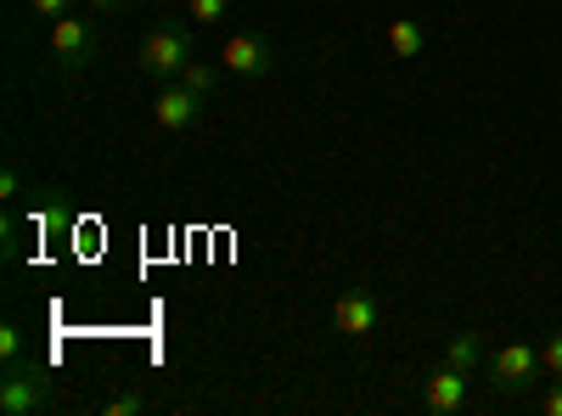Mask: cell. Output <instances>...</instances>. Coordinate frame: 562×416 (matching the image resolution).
Wrapping results in <instances>:
<instances>
[{"mask_svg": "<svg viewBox=\"0 0 562 416\" xmlns=\"http://www.w3.org/2000/svg\"><path fill=\"white\" fill-rule=\"evenodd\" d=\"M192 57H198V40H192L186 23H158V29L140 34V45H135V68L147 79H158V85L180 79Z\"/></svg>", "mask_w": 562, "mask_h": 416, "instance_id": "1", "label": "cell"}, {"mask_svg": "<svg viewBox=\"0 0 562 416\" xmlns=\"http://www.w3.org/2000/svg\"><path fill=\"white\" fill-rule=\"evenodd\" d=\"M535 383H546V366L535 344H501L490 355V389L495 394H529Z\"/></svg>", "mask_w": 562, "mask_h": 416, "instance_id": "2", "label": "cell"}, {"mask_svg": "<svg viewBox=\"0 0 562 416\" xmlns=\"http://www.w3.org/2000/svg\"><path fill=\"white\" fill-rule=\"evenodd\" d=\"M34 411H52V383L40 378V366H12L0 372V416H34Z\"/></svg>", "mask_w": 562, "mask_h": 416, "instance_id": "3", "label": "cell"}, {"mask_svg": "<svg viewBox=\"0 0 562 416\" xmlns=\"http://www.w3.org/2000/svg\"><path fill=\"white\" fill-rule=\"evenodd\" d=\"M52 57L63 74H85L90 63H97V29H90V18L68 12L52 23Z\"/></svg>", "mask_w": 562, "mask_h": 416, "instance_id": "4", "label": "cell"}, {"mask_svg": "<svg viewBox=\"0 0 562 416\" xmlns=\"http://www.w3.org/2000/svg\"><path fill=\"white\" fill-rule=\"evenodd\" d=\"M203 97L198 90H186L180 79H169V85H158V97H153V124L164 130V135H186L198 119H203Z\"/></svg>", "mask_w": 562, "mask_h": 416, "instance_id": "5", "label": "cell"}, {"mask_svg": "<svg viewBox=\"0 0 562 416\" xmlns=\"http://www.w3.org/2000/svg\"><path fill=\"white\" fill-rule=\"evenodd\" d=\"M220 68L237 74V79H265L276 68V45L265 34H231L220 45Z\"/></svg>", "mask_w": 562, "mask_h": 416, "instance_id": "6", "label": "cell"}, {"mask_svg": "<svg viewBox=\"0 0 562 416\" xmlns=\"http://www.w3.org/2000/svg\"><path fill=\"white\" fill-rule=\"evenodd\" d=\"M333 327H338L344 338L366 344L371 333L383 327V299H378V293H366V288H349V293L333 304Z\"/></svg>", "mask_w": 562, "mask_h": 416, "instance_id": "7", "label": "cell"}, {"mask_svg": "<svg viewBox=\"0 0 562 416\" xmlns=\"http://www.w3.org/2000/svg\"><path fill=\"white\" fill-rule=\"evenodd\" d=\"M422 405H428L434 416H461L467 405H473V372H456V366L439 360V372L428 378V389H422Z\"/></svg>", "mask_w": 562, "mask_h": 416, "instance_id": "8", "label": "cell"}, {"mask_svg": "<svg viewBox=\"0 0 562 416\" xmlns=\"http://www.w3.org/2000/svg\"><path fill=\"white\" fill-rule=\"evenodd\" d=\"M383 40H389L394 63H416L422 52H428V29H422V18H394Z\"/></svg>", "mask_w": 562, "mask_h": 416, "instance_id": "9", "label": "cell"}, {"mask_svg": "<svg viewBox=\"0 0 562 416\" xmlns=\"http://www.w3.org/2000/svg\"><path fill=\"white\" fill-rule=\"evenodd\" d=\"M445 366H456V372H484V333H473V327H461V333H450V344H445Z\"/></svg>", "mask_w": 562, "mask_h": 416, "instance_id": "10", "label": "cell"}, {"mask_svg": "<svg viewBox=\"0 0 562 416\" xmlns=\"http://www.w3.org/2000/svg\"><path fill=\"white\" fill-rule=\"evenodd\" d=\"M29 333L18 321H0V372H12V366H29Z\"/></svg>", "mask_w": 562, "mask_h": 416, "instance_id": "11", "label": "cell"}, {"mask_svg": "<svg viewBox=\"0 0 562 416\" xmlns=\"http://www.w3.org/2000/svg\"><path fill=\"white\" fill-rule=\"evenodd\" d=\"M220 74H225V68H220V57H214V63L192 57V63H186V74H180V85H186V90H198L203 102H214V90H220Z\"/></svg>", "mask_w": 562, "mask_h": 416, "instance_id": "12", "label": "cell"}, {"mask_svg": "<svg viewBox=\"0 0 562 416\" xmlns=\"http://www.w3.org/2000/svg\"><path fill=\"white\" fill-rule=\"evenodd\" d=\"M97 411H102V416H140V411H153V400L135 394V389H119V394H108Z\"/></svg>", "mask_w": 562, "mask_h": 416, "instance_id": "13", "label": "cell"}, {"mask_svg": "<svg viewBox=\"0 0 562 416\" xmlns=\"http://www.w3.org/2000/svg\"><path fill=\"white\" fill-rule=\"evenodd\" d=\"M186 18L203 23V29H214V23L231 18V0H186Z\"/></svg>", "mask_w": 562, "mask_h": 416, "instance_id": "14", "label": "cell"}, {"mask_svg": "<svg viewBox=\"0 0 562 416\" xmlns=\"http://www.w3.org/2000/svg\"><path fill=\"white\" fill-rule=\"evenodd\" d=\"M540 366H546V378H562V333H551L540 344Z\"/></svg>", "mask_w": 562, "mask_h": 416, "instance_id": "15", "label": "cell"}, {"mask_svg": "<svg viewBox=\"0 0 562 416\" xmlns=\"http://www.w3.org/2000/svg\"><path fill=\"white\" fill-rule=\"evenodd\" d=\"M29 12H34V18H45V23H57V18L79 12V7H74V0H29Z\"/></svg>", "mask_w": 562, "mask_h": 416, "instance_id": "16", "label": "cell"}, {"mask_svg": "<svg viewBox=\"0 0 562 416\" xmlns=\"http://www.w3.org/2000/svg\"><path fill=\"white\" fill-rule=\"evenodd\" d=\"M540 416H562V378H546V394L535 400Z\"/></svg>", "mask_w": 562, "mask_h": 416, "instance_id": "17", "label": "cell"}, {"mask_svg": "<svg viewBox=\"0 0 562 416\" xmlns=\"http://www.w3.org/2000/svg\"><path fill=\"white\" fill-rule=\"evenodd\" d=\"M0 198H7V209L23 198V169L18 164H7V175H0Z\"/></svg>", "mask_w": 562, "mask_h": 416, "instance_id": "18", "label": "cell"}, {"mask_svg": "<svg viewBox=\"0 0 562 416\" xmlns=\"http://www.w3.org/2000/svg\"><path fill=\"white\" fill-rule=\"evenodd\" d=\"M0 259H7V265H18V225H12V214L0 220Z\"/></svg>", "mask_w": 562, "mask_h": 416, "instance_id": "19", "label": "cell"}, {"mask_svg": "<svg viewBox=\"0 0 562 416\" xmlns=\"http://www.w3.org/2000/svg\"><path fill=\"white\" fill-rule=\"evenodd\" d=\"M90 12H124V0H90Z\"/></svg>", "mask_w": 562, "mask_h": 416, "instance_id": "20", "label": "cell"}]
</instances>
